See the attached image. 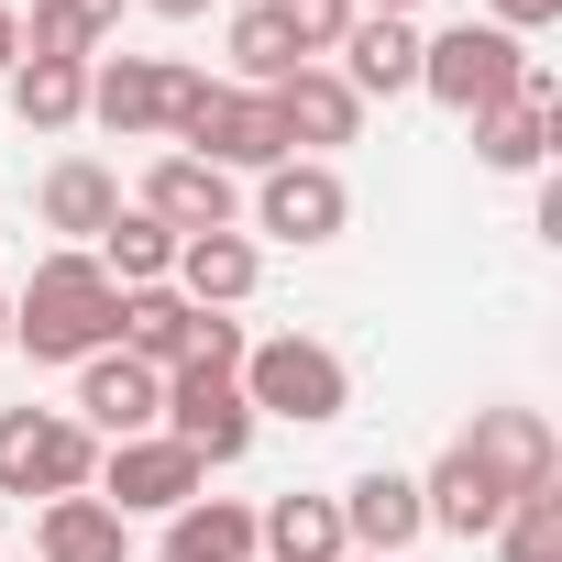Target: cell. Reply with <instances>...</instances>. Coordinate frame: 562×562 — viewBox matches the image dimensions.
<instances>
[{
	"label": "cell",
	"instance_id": "4dcf8cb0",
	"mask_svg": "<svg viewBox=\"0 0 562 562\" xmlns=\"http://www.w3.org/2000/svg\"><path fill=\"white\" fill-rule=\"evenodd\" d=\"M155 23H199V12H221V0H144Z\"/></svg>",
	"mask_w": 562,
	"mask_h": 562
},
{
	"label": "cell",
	"instance_id": "7402d4cb",
	"mask_svg": "<svg viewBox=\"0 0 562 562\" xmlns=\"http://www.w3.org/2000/svg\"><path fill=\"white\" fill-rule=\"evenodd\" d=\"M199 321H210V310H188L177 288H133V299H122V353L155 364V375H177V364L199 353Z\"/></svg>",
	"mask_w": 562,
	"mask_h": 562
},
{
	"label": "cell",
	"instance_id": "484cf974",
	"mask_svg": "<svg viewBox=\"0 0 562 562\" xmlns=\"http://www.w3.org/2000/svg\"><path fill=\"white\" fill-rule=\"evenodd\" d=\"M122 34V0H34V23H23V56H100Z\"/></svg>",
	"mask_w": 562,
	"mask_h": 562
},
{
	"label": "cell",
	"instance_id": "8fae6325",
	"mask_svg": "<svg viewBox=\"0 0 562 562\" xmlns=\"http://www.w3.org/2000/svg\"><path fill=\"white\" fill-rule=\"evenodd\" d=\"M133 210L166 221L177 243H188V232H232V221H243V177H221V166H199V155H155L144 188H133Z\"/></svg>",
	"mask_w": 562,
	"mask_h": 562
},
{
	"label": "cell",
	"instance_id": "4316f807",
	"mask_svg": "<svg viewBox=\"0 0 562 562\" xmlns=\"http://www.w3.org/2000/svg\"><path fill=\"white\" fill-rule=\"evenodd\" d=\"M485 540H496V562H562V485L507 496V518H496Z\"/></svg>",
	"mask_w": 562,
	"mask_h": 562
},
{
	"label": "cell",
	"instance_id": "30bf717a",
	"mask_svg": "<svg viewBox=\"0 0 562 562\" xmlns=\"http://www.w3.org/2000/svg\"><path fill=\"white\" fill-rule=\"evenodd\" d=\"M67 419H78L89 441H133V430H155V419H166V375H155V364H133V353L111 342V353H89V364H78Z\"/></svg>",
	"mask_w": 562,
	"mask_h": 562
},
{
	"label": "cell",
	"instance_id": "277c9868",
	"mask_svg": "<svg viewBox=\"0 0 562 562\" xmlns=\"http://www.w3.org/2000/svg\"><path fill=\"white\" fill-rule=\"evenodd\" d=\"M518 67H529V45L496 34V23H441V34H419V100H441L452 122H485L496 100H518Z\"/></svg>",
	"mask_w": 562,
	"mask_h": 562
},
{
	"label": "cell",
	"instance_id": "7a4b0ae2",
	"mask_svg": "<svg viewBox=\"0 0 562 562\" xmlns=\"http://www.w3.org/2000/svg\"><path fill=\"white\" fill-rule=\"evenodd\" d=\"M243 408L254 419H288V430H331L342 408H353V364L331 353V342H310V331H276V342H243Z\"/></svg>",
	"mask_w": 562,
	"mask_h": 562
},
{
	"label": "cell",
	"instance_id": "52a82bcc",
	"mask_svg": "<svg viewBox=\"0 0 562 562\" xmlns=\"http://www.w3.org/2000/svg\"><path fill=\"white\" fill-rule=\"evenodd\" d=\"M177 155H199V166H221V177H265V166H288V133H276V100L265 89H199V111H188V133H177Z\"/></svg>",
	"mask_w": 562,
	"mask_h": 562
},
{
	"label": "cell",
	"instance_id": "5bb4252c",
	"mask_svg": "<svg viewBox=\"0 0 562 562\" xmlns=\"http://www.w3.org/2000/svg\"><path fill=\"white\" fill-rule=\"evenodd\" d=\"M463 452L496 474V496H540V485H562V441H551L540 408H474Z\"/></svg>",
	"mask_w": 562,
	"mask_h": 562
},
{
	"label": "cell",
	"instance_id": "d6986e66",
	"mask_svg": "<svg viewBox=\"0 0 562 562\" xmlns=\"http://www.w3.org/2000/svg\"><path fill=\"white\" fill-rule=\"evenodd\" d=\"M34 562H133V518L111 496H45L34 507Z\"/></svg>",
	"mask_w": 562,
	"mask_h": 562
},
{
	"label": "cell",
	"instance_id": "d4e9b609",
	"mask_svg": "<svg viewBox=\"0 0 562 562\" xmlns=\"http://www.w3.org/2000/svg\"><path fill=\"white\" fill-rule=\"evenodd\" d=\"M221 56H232V78H221V89H288V78L310 67V56H299L288 34H276V12H265V0H243V12H232Z\"/></svg>",
	"mask_w": 562,
	"mask_h": 562
},
{
	"label": "cell",
	"instance_id": "9a60e30c",
	"mask_svg": "<svg viewBox=\"0 0 562 562\" xmlns=\"http://www.w3.org/2000/svg\"><path fill=\"white\" fill-rule=\"evenodd\" d=\"M34 221L56 232V254H89V243L122 221V177H111L100 155H56L45 188H34Z\"/></svg>",
	"mask_w": 562,
	"mask_h": 562
},
{
	"label": "cell",
	"instance_id": "f1b7e54d",
	"mask_svg": "<svg viewBox=\"0 0 562 562\" xmlns=\"http://www.w3.org/2000/svg\"><path fill=\"white\" fill-rule=\"evenodd\" d=\"M485 23H496V34H518V45H529V34H540V23H562V0H496V12H485Z\"/></svg>",
	"mask_w": 562,
	"mask_h": 562
},
{
	"label": "cell",
	"instance_id": "4fadbf2b",
	"mask_svg": "<svg viewBox=\"0 0 562 562\" xmlns=\"http://www.w3.org/2000/svg\"><path fill=\"white\" fill-rule=\"evenodd\" d=\"M463 133H474V166H485V177H540V166H551V67L529 56V67H518V100H496V111L463 122Z\"/></svg>",
	"mask_w": 562,
	"mask_h": 562
},
{
	"label": "cell",
	"instance_id": "ac0fdd59",
	"mask_svg": "<svg viewBox=\"0 0 562 562\" xmlns=\"http://www.w3.org/2000/svg\"><path fill=\"white\" fill-rule=\"evenodd\" d=\"M265 100H276V133H288V155H321V166H331V144L364 133V100H353L331 67H299L288 89H265Z\"/></svg>",
	"mask_w": 562,
	"mask_h": 562
},
{
	"label": "cell",
	"instance_id": "f546056e",
	"mask_svg": "<svg viewBox=\"0 0 562 562\" xmlns=\"http://www.w3.org/2000/svg\"><path fill=\"white\" fill-rule=\"evenodd\" d=\"M12 67H23V12L0 0V78H12Z\"/></svg>",
	"mask_w": 562,
	"mask_h": 562
},
{
	"label": "cell",
	"instance_id": "ffe728a7",
	"mask_svg": "<svg viewBox=\"0 0 562 562\" xmlns=\"http://www.w3.org/2000/svg\"><path fill=\"white\" fill-rule=\"evenodd\" d=\"M254 562H353L331 496H265L254 507Z\"/></svg>",
	"mask_w": 562,
	"mask_h": 562
},
{
	"label": "cell",
	"instance_id": "44dd1931",
	"mask_svg": "<svg viewBox=\"0 0 562 562\" xmlns=\"http://www.w3.org/2000/svg\"><path fill=\"white\" fill-rule=\"evenodd\" d=\"M0 89H12V122L23 133H78L89 122V67L78 56H23Z\"/></svg>",
	"mask_w": 562,
	"mask_h": 562
},
{
	"label": "cell",
	"instance_id": "d6a6232c",
	"mask_svg": "<svg viewBox=\"0 0 562 562\" xmlns=\"http://www.w3.org/2000/svg\"><path fill=\"white\" fill-rule=\"evenodd\" d=\"M0 353H12V299H0Z\"/></svg>",
	"mask_w": 562,
	"mask_h": 562
},
{
	"label": "cell",
	"instance_id": "cb8c5ba5",
	"mask_svg": "<svg viewBox=\"0 0 562 562\" xmlns=\"http://www.w3.org/2000/svg\"><path fill=\"white\" fill-rule=\"evenodd\" d=\"M89 265L111 276L122 299H133V288H166V276H177V232H166V221H144V210L122 199V221H111V232L89 243Z\"/></svg>",
	"mask_w": 562,
	"mask_h": 562
},
{
	"label": "cell",
	"instance_id": "8992f818",
	"mask_svg": "<svg viewBox=\"0 0 562 562\" xmlns=\"http://www.w3.org/2000/svg\"><path fill=\"white\" fill-rule=\"evenodd\" d=\"M100 441L67 408H0V496H89Z\"/></svg>",
	"mask_w": 562,
	"mask_h": 562
},
{
	"label": "cell",
	"instance_id": "83f0119b",
	"mask_svg": "<svg viewBox=\"0 0 562 562\" xmlns=\"http://www.w3.org/2000/svg\"><path fill=\"white\" fill-rule=\"evenodd\" d=\"M265 12H276V34H288L310 67H331L342 34H353V0H265Z\"/></svg>",
	"mask_w": 562,
	"mask_h": 562
},
{
	"label": "cell",
	"instance_id": "1f68e13d",
	"mask_svg": "<svg viewBox=\"0 0 562 562\" xmlns=\"http://www.w3.org/2000/svg\"><path fill=\"white\" fill-rule=\"evenodd\" d=\"M353 12H397V23H419V12H430V0H353Z\"/></svg>",
	"mask_w": 562,
	"mask_h": 562
},
{
	"label": "cell",
	"instance_id": "ba28073f",
	"mask_svg": "<svg viewBox=\"0 0 562 562\" xmlns=\"http://www.w3.org/2000/svg\"><path fill=\"white\" fill-rule=\"evenodd\" d=\"M89 496H111L122 518H177L188 496H210V463L177 452L166 430H133V441H100V485Z\"/></svg>",
	"mask_w": 562,
	"mask_h": 562
},
{
	"label": "cell",
	"instance_id": "5b68a950",
	"mask_svg": "<svg viewBox=\"0 0 562 562\" xmlns=\"http://www.w3.org/2000/svg\"><path fill=\"white\" fill-rule=\"evenodd\" d=\"M243 232H265V243H299V254L342 243V232H353V188H342V166H321V155L265 166V177H254V199H243Z\"/></svg>",
	"mask_w": 562,
	"mask_h": 562
},
{
	"label": "cell",
	"instance_id": "836d02e7",
	"mask_svg": "<svg viewBox=\"0 0 562 562\" xmlns=\"http://www.w3.org/2000/svg\"><path fill=\"white\" fill-rule=\"evenodd\" d=\"M353 562H364V551H353Z\"/></svg>",
	"mask_w": 562,
	"mask_h": 562
},
{
	"label": "cell",
	"instance_id": "e0dca14e",
	"mask_svg": "<svg viewBox=\"0 0 562 562\" xmlns=\"http://www.w3.org/2000/svg\"><path fill=\"white\" fill-rule=\"evenodd\" d=\"M331 78H342L364 111H375V100H408V89H419V23H397V12H353Z\"/></svg>",
	"mask_w": 562,
	"mask_h": 562
},
{
	"label": "cell",
	"instance_id": "9c48e42d",
	"mask_svg": "<svg viewBox=\"0 0 562 562\" xmlns=\"http://www.w3.org/2000/svg\"><path fill=\"white\" fill-rule=\"evenodd\" d=\"M155 430L221 474V463H243V452H254V430H265V419L243 408V386H232V375H210V364H177V375H166V419H155Z\"/></svg>",
	"mask_w": 562,
	"mask_h": 562
},
{
	"label": "cell",
	"instance_id": "7c38bea8",
	"mask_svg": "<svg viewBox=\"0 0 562 562\" xmlns=\"http://www.w3.org/2000/svg\"><path fill=\"white\" fill-rule=\"evenodd\" d=\"M331 507H342V540H353L364 562H408V551L430 540V518H419V474H397V463L353 474Z\"/></svg>",
	"mask_w": 562,
	"mask_h": 562
},
{
	"label": "cell",
	"instance_id": "3957f363",
	"mask_svg": "<svg viewBox=\"0 0 562 562\" xmlns=\"http://www.w3.org/2000/svg\"><path fill=\"white\" fill-rule=\"evenodd\" d=\"M199 67H177V56H89V122L100 133H122V144H177L188 133V111H199Z\"/></svg>",
	"mask_w": 562,
	"mask_h": 562
},
{
	"label": "cell",
	"instance_id": "603a6c76",
	"mask_svg": "<svg viewBox=\"0 0 562 562\" xmlns=\"http://www.w3.org/2000/svg\"><path fill=\"white\" fill-rule=\"evenodd\" d=\"M155 562H254V507L243 496H188L155 540Z\"/></svg>",
	"mask_w": 562,
	"mask_h": 562
},
{
	"label": "cell",
	"instance_id": "6da1fadb",
	"mask_svg": "<svg viewBox=\"0 0 562 562\" xmlns=\"http://www.w3.org/2000/svg\"><path fill=\"white\" fill-rule=\"evenodd\" d=\"M122 342V288L89 265V254H45L34 276H23V299H12V353H34V364H89V353H111Z\"/></svg>",
	"mask_w": 562,
	"mask_h": 562
},
{
	"label": "cell",
	"instance_id": "2e32d148",
	"mask_svg": "<svg viewBox=\"0 0 562 562\" xmlns=\"http://www.w3.org/2000/svg\"><path fill=\"white\" fill-rule=\"evenodd\" d=\"M166 288H177L188 310H221V321H232V310L265 288V243H254L243 221H232V232H188V243H177V276H166Z\"/></svg>",
	"mask_w": 562,
	"mask_h": 562
}]
</instances>
